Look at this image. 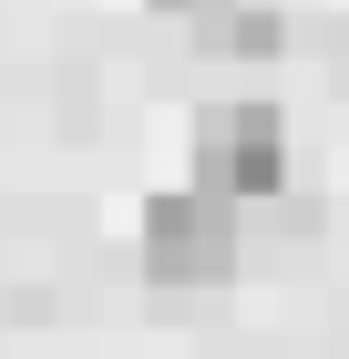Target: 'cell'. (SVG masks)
I'll list each match as a JSON object with an SVG mask.
<instances>
[{"label": "cell", "instance_id": "6da1fadb", "mask_svg": "<svg viewBox=\"0 0 349 359\" xmlns=\"http://www.w3.org/2000/svg\"><path fill=\"white\" fill-rule=\"evenodd\" d=\"M288 185V113L237 93V103H206L195 113V195L216 205H257V195Z\"/></svg>", "mask_w": 349, "mask_h": 359}, {"label": "cell", "instance_id": "7a4b0ae2", "mask_svg": "<svg viewBox=\"0 0 349 359\" xmlns=\"http://www.w3.org/2000/svg\"><path fill=\"white\" fill-rule=\"evenodd\" d=\"M237 205H216V195L175 185L144 205V277H164V287H216V277H237Z\"/></svg>", "mask_w": 349, "mask_h": 359}, {"label": "cell", "instance_id": "3957f363", "mask_svg": "<svg viewBox=\"0 0 349 359\" xmlns=\"http://www.w3.org/2000/svg\"><path fill=\"white\" fill-rule=\"evenodd\" d=\"M195 41L206 52H237V62H268V52H288V11L277 0H216L206 21H195Z\"/></svg>", "mask_w": 349, "mask_h": 359}]
</instances>
